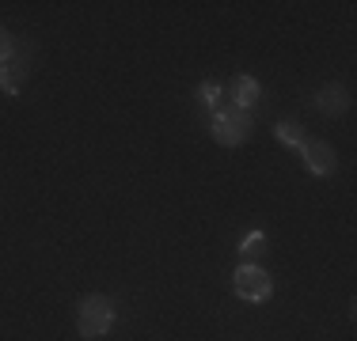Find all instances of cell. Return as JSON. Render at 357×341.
Instances as JSON below:
<instances>
[{
	"label": "cell",
	"instance_id": "1",
	"mask_svg": "<svg viewBox=\"0 0 357 341\" xmlns=\"http://www.w3.org/2000/svg\"><path fill=\"white\" fill-rule=\"evenodd\" d=\"M209 133H213L217 144L236 148V144H243L251 136V114L240 106H232V102H220L213 110V118H209Z\"/></svg>",
	"mask_w": 357,
	"mask_h": 341
},
{
	"label": "cell",
	"instance_id": "2",
	"mask_svg": "<svg viewBox=\"0 0 357 341\" xmlns=\"http://www.w3.org/2000/svg\"><path fill=\"white\" fill-rule=\"evenodd\" d=\"M114 319H118V307L110 303L107 296H84L80 307H76V330H80V338H103V334H110Z\"/></svg>",
	"mask_w": 357,
	"mask_h": 341
},
{
	"label": "cell",
	"instance_id": "3",
	"mask_svg": "<svg viewBox=\"0 0 357 341\" xmlns=\"http://www.w3.org/2000/svg\"><path fill=\"white\" fill-rule=\"evenodd\" d=\"M232 292L240 296V300H248V303H262V300H270V292H274V280H270V273L262 266L243 262V266L232 273Z\"/></svg>",
	"mask_w": 357,
	"mask_h": 341
},
{
	"label": "cell",
	"instance_id": "4",
	"mask_svg": "<svg viewBox=\"0 0 357 341\" xmlns=\"http://www.w3.org/2000/svg\"><path fill=\"white\" fill-rule=\"evenodd\" d=\"M301 156H304V167H308L316 178H331L338 170V156H335V148H331L327 141H304Z\"/></svg>",
	"mask_w": 357,
	"mask_h": 341
},
{
	"label": "cell",
	"instance_id": "5",
	"mask_svg": "<svg viewBox=\"0 0 357 341\" xmlns=\"http://www.w3.org/2000/svg\"><path fill=\"white\" fill-rule=\"evenodd\" d=\"M316 110L323 118H338L350 110V91L342 88V84H327V88H319L316 95Z\"/></svg>",
	"mask_w": 357,
	"mask_h": 341
},
{
	"label": "cell",
	"instance_id": "6",
	"mask_svg": "<svg viewBox=\"0 0 357 341\" xmlns=\"http://www.w3.org/2000/svg\"><path fill=\"white\" fill-rule=\"evenodd\" d=\"M27 72H31V68L23 65L20 49H15L12 61L0 65V91H8V95H20V91H23V80H27Z\"/></svg>",
	"mask_w": 357,
	"mask_h": 341
},
{
	"label": "cell",
	"instance_id": "7",
	"mask_svg": "<svg viewBox=\"0 0 357 341\" xmlns=\"http://www.w3.org/2000/svg\"><path fill=\"white\" fill-rule=\"evenodd\" d=\"M259 95H262V88H259L255 76H236V80H232V106L251 110L255 102H259Z\"/></svg>",
	"mask_w": 357,
	"mask_h": 341
},
{
	"label": "cell",
	"instance_id": "8",
	"mask_svg": "<svg viewBox=\"0 0 357 341\" xmlns=\"http://www.w3.org/2000/svg\"><path fill=\"white\" fill-rule=\"evenodd\" d=\"M274 133H278V141H282V144H289V148H296V152L304 148V141H308L301 125H296V122H289V118H285V122H278V125H274Z\"/></svg>",
	"mask_w": 357,
	"mask_h": 341
},
{
	"label": "cell",
	"instance_id": "9",
	"mask_svg": "<svg viewBox=\"0 0 357 341\" xmlns=\"http://www.w3.org/2000/svg\"><path fill=\"white\" fill-rule=\"evenodd\" d=\"M198 99H202V106L217 110L220 102H225V88H220V84H213V80H206V84L198 88Z\"/></svg>",
	"mask_w": 357,
	"mask_h": 341
},
{
	"label": "cell",
	"instance_id": "10",
	"mask_svg": "<svg viewBox=\"0 0 357 341\" xmlns=\"http://www.w3.org/2000/svg\"><path fill=\"white\" fill-rule=\"evenodd\" d=\"M262 246H266V232H248V235L240 239V254H243V258L262 254Z\"/></svg>",
	"mask_w": 357,
	"mask_h": 341
},
{
	"label": "cell",
	"instance_id": "11",
	"mask_svg": "<svg viewBox=\"0 0 357 341\" xmlns=\"http://www.w3.org/2000/svg\"><path fill=\"white\" fill-rule=\"evenodd\" d=\"M12 57H15V38H12L4 27H0V65H8Z\"/></svg>",
	"mask_w": 357,
	"mask_h": 341
}]
</instances>
